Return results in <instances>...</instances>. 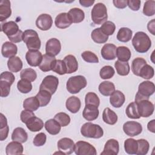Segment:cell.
Segmentation results:
<instances>
[{"mask_svg": "<svg viewBox=\"0 0 155 155\" xmlns=\"http://www.w3.org/2000/svg\"><path fill=\"white\" fill-rule=\"evenodd\" d=\"M132 44L136 51L144 53L150 48L151 41L145 32L137 31L132 39Z\"/></svg>", "mask_w": 155, "mask_h": 155, "instance_id": "1", "label": "cell"}, {"mask_svg": "<svg viewBox=\"0 0 155 155\" xmlns=\"http://www.w3.org/2000/svg\"><path fill=\"white\" fill-rule=\"evenodd\" d=\"M22 41L26 44L28 50H38L41 48V40L38 33L34 30H25L23 32Z\"/></svg>", "mask_w": 155, "mask_h": 155, "instance_id": "2", "label": "cell"}, {"mask_svg": "<svg viewBox=\"0 0 155 155\" xmlns=\"http://www.w3.org/2000/svg\"><path fill=\"white\" fill-rule=\"evenodd\" d=\"M91 17L93 22L97 25H101L106 22L108 18L106 6L102 2L96 4L91 10Z\"/></svg>", "mask_w": 155, "mask_h": 155, "instance_id": "3", "label": "cell"}, {"mask_svg": "<svg viewBox=\"0 0 155 155\" xmlns=\"http://www.w3.org/2000/svg\"><path fill=\"white\" fill-rule=\"evenodd\" d=\"M85 78L81 75L70 77L66 84L67 91L71 94L78 93L82 89L87 86Z\"/></svg>", "mask_w": 155, "mask_h": 155, "instance_id": "4", "label": "cell"}, {"mask_svg": "<svg viewBox=\"0 0 155 155\" xmlns=\"http://www.w3.org/2000/svg\"><path fill=\"white\" fill-rule=\"evenodd\" d=\"M81 133L85 137L99 139L103 136L104 131L100 125L87 122L81 127Z\"/></svg>", "mask_w": 155, "mask_h": 155, "instance_id": "5", "label": "cell"}, {"mask_svg": "<svg viewBox=\"0 0 155 155\" xmlns=\"http://www.w3.org/2000/svg\"><path fill=\"white\" fill-rule=\"evenodd\" d=\"M59 80L57 77L53 75H48L42 80L39 87V90H45L52 95L56 92Z\"/></svg>", "mask_w": 155, "mask_h": 155, "instance_id": "6", "label": "cell"}, {"mask_svg": "<svg viewBox=\"0 0 155 155\" xmlns=\"http://www.w3.org/2000/svg\"><path fill=\"white\" fill-rule=\"evenodd\" d=\"M74 151L77 155H96V148L90 143L82 140L77 142L74 144Z\"/></svg>", "mask_w": 155, "mask_h": 155, "instance_id": "7", "label": "cell"}, {"mask_svg": "<svg viewBox=\"0 0 155 155\" xmlns=\"http://www.w3.org/2000/svg\"><path fill=\"white\" fill-rule=\"evenodd\" d=\"M136 104L140 117H148L153 114L154 107L153 104L149 100H142Z\"/></svg>", "mask_w": 155, "mask_h": 155, "instance_id": "8", "label": "cell"}, {"mask_svg": "<svg viewBox=\"0 0 155 155\" xmlns=\"http://www.w3.org/2000/svg\"><path fill=\"white\" fill-rule=\"evenodd\" d=\"M124 133L128 136L134 137L140 134L142 131V125L136 121H127L123 125Z\"/></svg>", "mask_w": 155, "mask_h": 155, "instance_id": "9", "label": "cell"}, {"mask_svg": "<svg viewBox=\"0 0 155 155\" xmlns=\"http://www.w3.org/2000/svg\"><path fill=\"white\" fill-rule=\"evenodd\" d=\"M58 148L62 154H70L74 151V143L72 139L64 137L58 140Z\"/></svg>", "mask_w": 155, "mask_h": 155, "instance_id": "10", "label": "cell"}, {"mask_svg": "<svg viewBox=\"0 0 155 155\" xmlns=\"http://www.w3.org/2000/svg\"><path fill=\"white\" fill-rule=\"evenodd\" d=\"M61 50V44L58 39L51 38L47 41L45 45L46 54L55 57L59 53Z\"/></svg>", "mask_w": 155, "mask_h": 155, "instance_id": "11", "label": "cell"}, {"mask_svg": "<svg viewBox=\"0 0 155 155\" xmlns=\"http://www.w3.org/2000/svg\"><path fill=\"white\" fill-rule=\"evenodd\" d=\"M53 24V19L51 16L48 14H41L36 20V27L42 31L49 30Z\"/></svg>", "mask_w": 155, "mask_h": 155, "instance_id": "12", "label": "cell"}, {"mask_svg": "<svg viewBox=\"0 0 155 155\" xmlns=\"http://www.w3.org/2000/svg\"><path fill=\"white\" fill-rule=\"evenodd\" d=\"M25 59L29 65L37 67L42 61V54L39 50H28L26 53Z\"/></svg>", "mask_w": 155, "mask_h": 155, "instance_id": "13", "label": "cell"}, {"mask_svg": "<svg viewBox=\"0 0 155 155\" xmlns=\"http://www.w3.org/2000/svg\"><path fill=\"white\" fill-rule=\"evenodd\" d=\"M119 150V144L117 140L114 139H109L105 144L101 155H116Z\"/></svg>", "mask_w": 155, "mask_h": 155, "instance_id": "14", "label": "cell"}, {"mask_svg": "<svg viewBox=\"0 0 155 155\" xmlns=\"http://www.w3.org/2000/svg\"><path fill=\"white\" fill-rule=\"evenodd\" d=\"M155 91V85L153 82L146 81L141 82L138 87V91L140 94L149 97Z\"/></svg>", "mask_w": 155, "mask_h": 155, "instance_id": "15", "label": "cell"}, {"mask_svg": "<svg viewBox=\"0 0 155 155\" xmlns=\"http://www.w3.org/2000/svg\"><path fill=\"white\" fill-rule=\"evenodd\" d=\"M116 46L113 44H105L101 49L102 57L108 61L113 60L116 57Z\"/></svg>", "mask_w": 155, "mask_h": 155, "instance_id": "16", "label": "cell"}, {"mask_svg": "<svg viewBox=\"0 0 155 155\" xmlns=\"http://www.w3.org/2000/svg\"><path fill=\"white\" fill-rule=\"evenodd\" d=\"M1 30L7 35L8 38L16 35L20 31L18 24L13 21L2 24Z\"/></svg>", "mask_w": 155, "mask_h": 155, "instance_id": "17", "label": "cell"}, {"mask_svg": "<svg viewBox=\"0 0 155 155\" xmlns=\"http://www.w3.org/2000/svg\"><path fill=\"white\" fill-rule=\"evenodd\" d=\"M72 21L68 13H61L57 15L54 20V24L56 27L64 29L70 26Z\"/></svg>", "mask_w": 155, "mask_h": 155, "instance_id": "18", "label": "cell"}, {"mask_svg": "<svg viewBox=\"0 0 155 155\" xmlns=\"http://www.w3.org/2000/svg\"><path fill=\"white\" fill-rule=\"evenodd\" d=\"M98 107L92 105H85L82 112V116L88 121H92L96 119L99 116Z\"/></svg>", "mask_w": 155, "mask_h": 155, "instance_id": "19", "label": "cell"}, {"mask_svg": "<svg viewBox=\"0 0 155 155\" xmlns=\"http://www.w3.org/2000/svg\"><path fill=\"white\" fill-rule=\"evenodd\" d=\"M17 46L12 42H5L2 45L1 53L4 58H10L15 56V55L17 54Z\"/></svg>", "mask_w": 155, "mask_h": 155, "instance_id": "20", "label": "cell"}, {"mask_svg": "<svg viewBox=\"0 0 155 155\" xmlns=\"http://www.w3.org/2000/svg\"><path fill=\"white\" fill-rule=\"evenodd\" d=\"M56 60V59L54 56H52L47 54L42 55V61L39 65V69L44 72H47L52 70V68Z\"/></svg>", "mask_w": 155, "mask_h": 155, "instance_id": "21", "label": "cell"}, {"mask_svg": "<svg viewBox=\"0 0 155 155\" xmlns=\"http://www.w3.org/2000/svg\"><path fill=\"white\" fill-rule=\"evenodd\" d=\"M64 62L67 68V73L71 74L76 71L78 69V62L74 56L68 54L64 58Z\"/></svg>", "mask_w": 155, "mask_h": 155, "instance_id": "22", "label": "cell"}, {"mask_svg": "<svg viewBox=\"0 0 155 155\" xmlns=\"http://www.w3.org/2000/svg\"><path fill=\"white\" fill-rule=\"evenodd\" d=\"M125 101V95L119 90H115L110 97L111 105L115 108H120L124 104Z\"/></svg>", "mask_w": 155, "mask_h": 155, "instance_id": "23", "label": "cell"}, {"mask_svg": "<svg viewBox=\"0 0 155 155\" xmlns=\"http://www.w3.org/2000/svg\"><path fill=\"white\" fill-rule=\"evenodd\" d=\"M12 14L10 2L8 0L0 1V21L2 22L8 18Z\"/></svg>", "mask_w": 155, "mask_h": 155, "instance_id": "24", "label": "cell"}, {"mask_svg": "<svg viewBox=\"0 0 155 155\" xmlns=\"http://www.w3.org/2000/svg\"><path fill=\"white\" fill-rule=\"evenodd\" d=\"M27 128L32 132L40 131L44 127V122L40 119L35 116L29 119L25 123Z\"/></svg>", "mask_w": 155, "mask_h": 155, "instance_id": "25", "label": "cell"}, {"mask_svg": "<svg viewBox=\"0 0 155 155\" xmlns=\"http://www.w3.org/2000/svg\"><path fill=\"white\" fill-rule=\"evenodd\" d=\"M24 148L21 143L16 141L11 142L8 143L5 148V153L7 155H16L22 154Z\"/></svg>", "mask_w": 155, "mask_h": 155, "instance_id": "26", "label": "cell"}, {"mask_svg": "<svg viewBox=\"0 0 155 155\" xmlns=\"http://www.w3.org/2000/svg\"><path fill=\"white\" fill-rule=\"evenodd\" d=\"M65 106L69 111L72 113H76L81 108V102L78 97L71 96L67 99Z\"/></svg>", "mask_w": 155, "mask_h": 155, "instance_id": "27", "label": "cell"}, {"mask_svg": "<svg viewBox=\"0 0 155 155\" xmlns=\"http://www.w3.org/2000/svg\"><path fill=\"white\" fill-rule=\"evenodd\" d=\"M44 127L46 131L51 135L58 134L60 132L61 128L60 124L54 119H50L47 120Z\"/></svg>", "mask_w": 155, "mask_h": 155, "instance_id": "28", "label": "cell"}, {"mask_svg": "<svg viewBox=\"0 0 155 155\" xmlns=\"http://www.w3.org/2000/svg\"><path fill=\"white\" fill-rule=\"evenodd\" d=\"M27 139L28 134L27 132L21 127L16 128L12 134V139L13 141L19 142L22 143L25 142Z\"/></svg>", "mask_w": 155, "mask_h": 155, "instance_id": "29", "label": "cell"}, {"mask_svg": "<svg viewBox=\"0 0 155 155\" xmlns=\"http://www.w3.org/2000/svg\"><path fill=\"white\" fill-rule=\"evenodd\" d=\"M102 119L107 124L114 125L117 121V116L114 111L107 107L103 111Z\"/></svg>", "mask_w": 155, "mask_h": 155, "instance_id": "30", "label": "cell"}, {"mask_svg": "<svg viewBox=\"0 0 155 155\" xmlns=\"http://www.w3.org/2000/svg\"><path fill=\"white\" fill-rule=\"evenodd\" d=\"M99 92L105 96H111L115 91V86L114 84L110 81L102 82L99 85Z\"/></svg>", "mask_w": 155, "mask_h": 155, "instance_id": "31", "label": "cell"}, {"mask_svg": "<svg viewBox=\"0 0 155 155\" xmlns=\"http://www.w3.org/2000/svg\"><path fill=\"white\" fill-rule=\"evenodd\" d=\"M72 23H79L85 18V13L82 10L79 8H71L68 12Z\"/></svg>", "mask_w": 155, "mask_h": 155, "instance_id": "32", "label": "cell"}, {"mask_svg": "<svg viewBox=\"0 0 155 155\" xmlns=\"http://www.w3.org/2000/svg\"><path fill=\"white\" fill-rule=\"evenodd\" d=\"M7 66L10 71L17 73L22 69L23 64L21 59L18 56H13L8 60Z\"/></svg>", "mask_w": 155, "mask_h": 155, "instance_id": "33", "label": "cell"}, {"mask_svg": "<svg viewBox=\"0 0 155 155\" xmlns=\"http://www.w3.org/2000/svg\"><path fill=\"white\" fill-rule=\"evenodd\" d=\"M91 38L94 42L97 44L105 43L108 39V36L106 35L101 29V28H96L94 29L91 34Z\"/></svg>", "mask_w": 155, "mask_h": 155, "instance_id": "34", "label": "cell"}, {"mask_svg": "<svg viewBox=\"0 0 155 155\" xmlns=\"http://www.w3.org/2000/svg\"><path fill=\"white\" fill-rule=\"evenodd\" d=\"M131 56L130 49L125 46H120L116 48V56L119 61L128 62Z\"/></svg>", "mask_w": 155, "mask_h": 155, "instance_id": "35", "label": "cell"}, {"mask_svg": "<svg viewBox=\"0 0 155 155\" xmlns=\"http://www.w3.org/2000/svg\"><path fill=\"white\" fill-rule=\"evenodd\" d=\"M39 107V102L36 96L27 98L23 102V107L27 110L34 111L37 110Z\"/></svg>", "mask_w": 155, "mask_h": 155, "instance_id": "36", "label": "cell"}, {"mask_svg": "<svg viewBox=\"0 0 155 155\" xmlns=\"http://www.w3.org/2000/svg\"><path fill=\"white\" fill-rule=\"evenodd\" d=\"M133 31L127 27L120 28L117 34V39L122 42H127L131 40L132 38Z\"/></svg>", "mask_w": 155, "mask_h": 155, "instance_id": "37", "label": "cell"}, {"mask_svg": "<svg viewBox=\"0 0 155 155\" xmlns=\"http://www.w3.org/2000/svg\"><path fill=\"white\" fill-rule=\"evenodd\" d=\"M114 67L119 75L127 76L130 73V67L128 62H123L117 60L114 63Z\"/></svg>", "mask_w": 155, "mask_h": 155, "instance_id": "38", "label": "cell"}, {"mask_svg": "<svg viewBox=\"0 0 155 155\" xmlns=\"http://www.w3.org/2000/svg\"><path fill=\"white\" fill-rule=\"evenodd\" d=\"M0 140L2 141L8 136L9 127L7 125V118L2 113L0 114Z\"/></svg>", "mask_w": 155, "mask_h": 155, "instance_id": "39", "label": "cell"}, {"mask_svg": "<svg viewBox=\"0 0 155 155\" xmlns=\"http://www.w3.org/2000/svg\"><path fill=\"white\" fill-rule=\"evenodd\" d=\"M137 142L132 138H128L124 142V148L125 151L127 154H136L137 151Z\"/></svg>", "mask_w": 155, "mask_h": 155, "instance_id": "40", "label": "cell"}, {"mask_svg": "<svg viewBox=\"0 0 155 155\" xmlns=\"http://www.w3.org/2000/svg\"><path fill=\"white\" fill-rule=\"evenodd\" d=\"M36 97L39 102L40 107H45L50 102L51 94L45 90H39Z\"/></svg>", "mask_w": 155, "mask_h": 155, "instance_id": "41", "label": "cell"}, {"mask_svg": "<svg viewBox=\"0 0 155 155\" xmlns=\"http://www.w3.org/2000/svg\"><path fill=\"white\" fill-rule=\"evenodd\" d=\"M125 113L128 117L133 119H139L140 117L137 111V104L135 102L130 103L125 110Z\"/></svg>", "mask_w": 155, "mask_h": 155, "instance_id": "42", "label": "cell"}, {"mask_svg": "<svg viewBox=\"0 0 155 155\" xmlns=\"http://www.w3.org/2000/svg\"><path fill=\"white\" fill-rule=\"evenodd\" d=\"M147 64L145 59L142 58H136L133 61L131 64V70L133 74L136 76H139V71L141 68Z\"/></svg>", "mask_w": 155, "mask_h": 155, "instance_id": "43", "label": "cell"}, {"mask_svg": "<svg viewBox=\"0 0 155 155\" xmlns=\"http://www.w3.org/2000/svg\"><path fill=\"white\" fill-rule=\"evenodd\" d=\"M20 77L22 79H26L30 82H33L37 78V73L33 68H25L21 71Z\"/></svg>", "mask_w": 155, "mask_h": 155, "instance_id": "44", "label": "cell"}, {"mask_svg": "<svg viewBox=\"0 0 155 155\" xmlns=\"http://www.w3.org/2000/svg\"><path fill=\"white\" fill-rule=\"evenodd\" d=\"M154 74V68L150 65L146 64L140 69L139 71V76L145 79H151Z\"/></svg>", "mask_w": 155, "mask_h": 155, "instance_id": "45", "label": "cell"}, {"mask_svg": "<svg viewBox=\"0 0 155 155\" xmlns=\"http://www.w3.org/2000/svg\"><path fill=\"white\" fill-rule=\"evenodd\" d=\"M17 88L22 93H28L32 90V84L30 81L21 79L17 83Z\"/></svg>", "mask_w": 155, "mask_h": 155, "instance_id": "46", "label": "cell"}, {"mask_svg": "<svg viewBox=\"0 0 155 155\" xmlns=\"http://www.w3.org/2000/svg\"><path fill=\"white\" fill-rule=\"evenodd\" d=\"M137 142L138 147H137V151L136 154L145 155L146 154H147L150 148L149 142L144 139H138L137 140Z\"/></svg>", "mask_w": 155, "mask_h": 155, "instance_id": "47", "label": "cell"}, {"mask_svg": "<svg viewBox=\"0 0 155 155\" xmlns=\"http://www.w3.org/2000/svg\"><path fill=\"white\" fill-rule=\"evenodd\" d=\"M143 13L147 16H152L155 13V1L154 0L147 1L143 5Z\"/></svg>", "mask_w": 155, "mask_h": 155, "instance_id": "48", "label": "cell"}, {"mask_svg": "<svg viewBox=\"0 0 155 155\" xmlns=\"http://www.w3.org/2000/svg\"><path fill=\"white\" fill-rule=\"evenodd\" d=\"M85 105H92L98 107L100 104V99L96 93L89 92L85 95Z\"/></svg>", "mask_w": 155, "mask_h": 155, "instance_id": "49", "label": "cell"}, {"mask_svg": "<svg viewBox=\"0 0 155 155\" xmlns=\"http://www.w3.org/2000/svg\"><path fill=\"white\" fill-rule=\"evenodd\" d=\"M52 71L60 75H63L66 74L67 68L64 61L61 59H58V60L56 59L52 68Z\"/></svg>", "mask_w": 155, "mask_h": 155, "instance_id": "50", "label": "cell"}, {"mask_svg": "<svg viewBox=\"0 0 155 155\" xmlns=\"http://www.w3.org/2000/svg\"><path fill=\"white\" fill-rule=\"evenodd\" d=\"M54 119L60 124L61 127H66L70 122V117L69 115L64 112H60L57 113Z\"/></svg>", "mask_w": 155, "mask_h": 155, "instance_id": "51", "label": "cell"}, {"mask_svg": "<svg viewBox=\"0 0 155 155\" xmlns=\"http://www.w3.org/2000/svg\"><path fill=\"white\" fill-rule=\"evenodd\" d=\"M115 73L114 68L110 65H105L99 71V75L103 79H108L111 78Z\"/></svg>", "mask_w": 155, "mask_h": 155, "instance_id": "52", "label": "cell"}, {"mask_svg": "<svg viewBox=\"0 0 155 155\" xmlns=\"http://www.w3.org/2000/svg\"><path fill=\"white\" fill-rule=\"evenodd\" d=\"M100 28L106 35L110 36L114 33L116 29V25L113 22L110 21H107L102 24Z\"/></svg>", "mask_w": 155, "mask_h": 155, "instance_id": "53", "label": "cell"}, {"mask_svg": "<svg viewBox=\"0 0 155 155\" xmlns=\"http://www.w3.org/2000/svg\"><path fill=\"white\" fill-rule=\"evenodd\" d=\"M82 59L89 63H98L99 59L97 56L92 51H85L81 54Z\"/></svg>", "mask_w": 155, "mask_h": 155, "instance_id": "54", "label": "cell"}, {"mask_svg": "<svg viewBox=\"0 0 155 155\" xmlns=\"http://www.w3.org/2000/svg\"><path fill=\"white\" fill-rule=\"evenodd\" d=\"M47 136L44 133H39L36 135L33 140V143L36 147H41L46 142Z\"/></svg>", "mask_w": 155, "mask_h": 155, "instance_id": "55", "label": "cell"}, {"mask_svg": "<svg viewBox=\"0 0 155 155\" xmlns=\"http://www.w3.org/2000/svg\"><path fill=\"white\" fill-rule=\"evenodd\" d=\"M10 85L9 83L4 81H0V89H1V96L5 97L8 96L10 91Z\"/></svg>", "mask_w": 155, "mask_h": 155, "instance_id": "56", "label": "cell"}, {"mask_svg": "<svg viewBox=\"0 0 155 155\" xmlns=\"http://www.w3.org/2000/svg\"><path fill=\"white\" fill-rule=\"evenodd\" d=\"M15 80V76L10 71H4L0 75V81H4L12 85Z\"/></svg>", "mask_w": 155, "mask_h": 155, "instance_id": "57", "label": "cell"}, {"mask_svg": "<svg viewBox=\"0 0 155 155\" xmlns=\"http://www.w3.org/2000/svg\"><path fill=\"white\" fill-rule=\"evenodd\" d=\"M35 114H34V113H33V111H30V110H22L21 113V115H20V118H21V120L25 124L26 122L30 119L31 117L35 116Z\"/></svg>", "mask_w": 155, "mask_h": 155, "instance_id": "58", "label": "cell"}, {"mask_svg": "<svg viewBox=\"0 0 155 155\" xmlns=\"http://www.w3.org/2000/svg\"><path fill=\"white\" fill-rule=\"evenodd\" d=\"M140 1L139 0H128L127 5L133 11H137L140 7Z\"/></svg>", "mask_w": 155, "mask_h": 155, "instance_id": "59", "label": "cell"}, {"mask_svg": "<svg viewBox=\"0 0 155 155\" xmlns=\"http://www.w3.org/2000/svg\"><path fill=\"white\" fill-rule=\"evenodd\" d=\"M22 35H23V32L22 30H20V31L16 35L8 38V39L13 43L20 42L21 41H22Z\"/></svg>", "mask_w": 155, "mask_h": 155, "instance_id": "60", "label": "cell"}, {"mask_svg": "<svg viewBox=\"0 0 155 155\" xmlns=\"http://www.w3.org/2000/svg\"><path fill=\"white\" fill-rule=\"evenodd\" d=\"M127 1L128 0H114L113 3L117 8H124L127 6Z\"/></svg>", "mask_w": 155, "mask_h": 155, "instance_id": "61", "label": "cell"}, {"mask_svg": "<svg viewBox=\"0 0 155 155\" xmlns=\"http://www.w3.org/2000/svg\"><path fill=\"white\" fill-rule=\"evenodd\" d=\"M155 20L154 19L149 21L147 24V28L150 33H151L153 35H155L154 30H155Z\"/></svg>", "mask_w": 155, "mask_h": 155, "instance_id": "62", "label": "cell"}, {"mask_svg": "<svg viewBox=\"0 0 155 155\" xmlns=\"http://www.w3.org/2000/svg\"><path fill=\"white\" fill-rule=\"evenodd\" d=\"M94 0H80V4L84 7H89L94 3Z\"/></svg>", "mask_w": 155, "mask_h": 155, "instance_id": "63", "label": "cell"}, {"mask_svg": "<svg viewBox=\"0 0 155 155\" xmlns=\"http://www.w3.org/2000/svg\"><path fill=\"white\" fill-rule=\"evenodd\" d=\"M154 125H155V120L154 119H153L151 120V121H150L148 124H147V128L148 130L154 133H155V128H154Z\"/></svg>", "mask_w": 155, "mask_h": 155, "instance_id": "64", "label": "cell"}]
</instances>
